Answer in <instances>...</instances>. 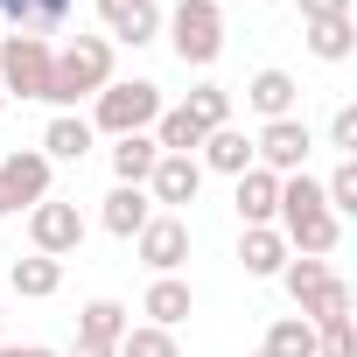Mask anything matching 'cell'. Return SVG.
Masks as SVG:
<instances>
[{"instance_id": "4316f807", "label": "cell", "mask_w": 357, "mask_h": 357, "mask_svg": "<svg viewBox=\"0 0 357 357\" xmlns=\"http://www.w3.org/2000/svg\"><path fill=\"white\" fill-rule=\"evenodd\" d=\"M183 105H190V119H197L204 133H218V126H231V91H225V84H197V91H190Z\"/></svg>"}, {"instance_id": "603a6c76", "label": "cell", "mask_w": 357, "mask_h": 357, "mask_svg": "<svg viewBox=\"0 0 357 357\" xmlns=\"http://www.w3.org/2000/svg\"><path fill=\"white\" fill-rule=\"evenodd\" d=\"M147 133H154L161 154H197V147H204V126L190 119V105H161V119H154Z\"/></svg>"}, {"instance_id": "8992f818", "label": "cell", "mask_w": 357, "mask_h": 357, "mask_svg": "<svg viewBox=\"0 0 357 357\" xmlns=\"http://www.w3.org/2000/svg\"><path fill=\"white\" fill-rule=\"evenodd\" d=\"M50 154L43 147H15L8 161H0V211H36L50 197Z\"/></svg>"}, {"instance_id": "e575fe53", "label": "cell", "mask_w": 357, "mask_h": 357, "mask_svg": "<svg viewBox=\"0 0 357 357\" xmlns=\"http://www.w3.org/2000/svg\"><path fill=\"white\" fill-rule=\"evenodd\" d=\"M0 112H8V91H0Z\"/></svg>"}, {"instance_id": "83f0119b", "label": "cell", "mask_w": 357, "mask_h": 357, "mask_svg": "<svg viewBox=\"0 0 357 357\" xmlns=\"http://www.w3.org/2000/svg\"><path fill=\"white\" fill-rule=\"evenodd\" d=\"M322 204L329 218H357V161H336V175L322 183Z\"/></svg>"}, {"instance_id": "ba28073f", "label": "cell", "mask_w": 357, "mask_h": 357, "mask_svg": "<svg viewBox=\"0 0 357 357\" xmlns=\"http://www.w3.org/2000/svg\"><path fill=\"white\" fill-rule=\"evenodd\" d=\"M29 245H36L43 259H70V252L84 245V218H77V204L43 197V204L29 211Z\"/></svg>"}, {"instance_id": "f1b7e54d", "label": "cell", "mask_w": 357, "mask_h": 357, "mask_svg": "<svg viewBox=\"0 0 357 357\" xmlns=\"http://www.w3.org/2000/svg\"><path fill=\"white\" fill-rule=\"evenodd\" d=\"M322 273H329V259H301V252H287V266H280V287H287V294L301 301V294H308V287H315Z\"/></svg>"}, {"instance_id": "2e32d148", "label": "cell", "mask_w": 357, "mask_h": 357, "mask_svg": "<svg viewBox=\"0 0 357 357\" xmlns=\"http://www.w3.org/2000/svg\"><path fill=\"white\" fill-rule=\"evenodd\" d=\"M238 266H245L252 280H280V266H287V238H280L273 225H245V238H238Z\"/></svg>"}, {"instance_id": "1f68e13d", "label": "cell", "mask_w": 357, "mask_h": 357, "mask_svg": "<svg viewBox=\"0 0 357 357\" xmlns=\"http://www.w3.org/2000/svg\"><path fill=\"white\" fill-rule=\"evenodd\" d=\"M350 15V0H301V22H336Z\"/></svg>"}, {"instance_id": "8fae6325", "label": "cell", "mask_w": 357, "mask_h": 357, "mask_svg": "<svg viewBox=\"0 0 357 357\" xmlns=\"http://www.w3.org/2000/svg\"><path fill=\"white\" fill-rule=\"evenodd\" d=\"M77 15V0H0V22H8V36H63Z\"/></svg>"}, {"instance_id": "4dcf8cb0", "label": "cell", "mask_w": 357, "mask_h": 357, "mask_svg": "<svg viewBox=\"0 0 357 357\" xmlns=\"http://www.w3.org/2000/svg\"><path fill=\"white\" fill-rule=\"evenodd\" d=\"M329 147H336L343 161H357V105H336V112H329Z\"/></svg>"}, {"instance_id": "cb8c5ba5", "label": "cell", "mask_w": 357, "mask_h": 357, "mask_svg": "<svg viewBox=\"0 0 357 357\" xmlns=\"http://www.w3.org/2000/svg\"><path fill=\"white\" fill-rule=\"evenodd\" d=\"M308 50H315L322 63H350V50H357V22H350V15H336V22H308Z\"/></svg>"}, {"instance_id": "7a4b0ae2", "label": "cell", "mask_w": 357, "mask_h": 357, "mask_svg": "<svg viewBox=\"0 0 357 357\" xmlns=\"http://www.w3.org/2000/svg\"><path fill=\"white\" fill-rule=\"evenodd\" d=\"M154 119H161V84H154V77H112V84L91 98V133L126 140V133H147Z\"/></svg>"}, {"instance_id": "e0dca14e", "label": "cell", "mask_w": 357, "mask_h": 357, "mask_svg": "<svg viewBox=\"0 0 357 357\" xmlns=\"http://www.w3.org/2000/svg\"><path fill=\"white\" fill-rule=\"evenodd\" d=\"M91 147H98V133H91L84 112H56V119L43 126V154H50V161H84Z\"/></svg>"}, {"instance_id": "277c9868", "label": "cell", "mask_w": 357, "mask_h": 357, "mask_svg": "<svg viewBox=\"0 0 357 357\" xmlns=\"http://www.w3.org/2000/svg\"><path fill=\"white\" fill-rule=\"evenodd\" d=\"M50 70H56V43H43V36H0V91H8V98H43L50 105Z\"/></svg>"}, {"instance_id": "d6986e66", "label": "cell", "mask_w": 357, "mask_h": 357, "mask_svg": "<svg viewBox=\"0 0 357 357\" xmlns=\"http://www.w3.org/2000/svg\"><path fill=\"white\" fill-rule=\"evenodd\" d=\"M126 329H133V322H126V308H119L112 294H98V301L77 308V343H105V350H119Z\"/></svg>"}, {"instance_id": "8d00e7d4", "label": "cell", "mask_w": 357, "mask_h": 357, "mask_svg": "<svg viewBox=\"0 0 357 357\" xmlns=\"http://www.w3.org/2000/svg\"><path fill=\"white\" fill-rule=\"evenodd\" d=\"M0 218H8V211H0Z\"/></svg>"}, {"instance_id": "d590c367", "label": "cell", "mask_w": 357, "mask_h": 357, "mask_svg": "<svg viewBox=\"0 0 357 357\" xmlns=\"http://www.w3.org/2000/svg\"><path fill=\"white\" fill-rule=\"evenodd\" d=\"M252 357H266V350H252Z\"/></svg>"}, {"instance_id": "f546056e", "label": "cell", "mask_w": 357, "mask_h": 357, "mask_svg": "<svg viewBox=\"0 0 357 357\" xmlns=\"http://www.w3.org/2000/svg\"><path fill=\"white\" fill-rule=\"evenodd\" d=\"M315 357H357V329L350 322H315Z\"/></svg>"}, {"instance_id": "4fadbf2b", "label": "cell", "mask_w": 357, "mask_h": 357, "mask_svg": "<svg viewBox=\"0 0 357 357\" xmlns=\"http://www.w3.org/2000/svg\"><path fill=\"white\" fill-rule=\"evenodd\" d=\"M190 308H197V287H190L183 273H154V280H147V294H140V315H147L154 329L190 322Z\"/></svg>"}, {"instance_id": "9a60e30c", "label": "cell", "mask_w": 357, "mask_h": 357, "mask_svg": "<svg viewBox=\"0 0 357 357\" xmlns=\"http://www.w3.org/2000/svg\"><path fill=\"white\" fill-rule=\"evenodd\" d=\"M231 204H238V225H273V211H280V175L252 161V168L238 175V190H231Z\"/></svg>"}, {"instance_id": "7c38bea8", "label": "cell", "mask_w": 357, "mask_h": 357, "mask_svg": "<svg viewBox=\"0 0 357 357\" xmlns=\"http://www.w3.org/2000/svg\"><path fill=\"white\" fill-rule=\"evenodd\" d=\"M245 105L259 112V126H266V119H294V105H301V84H294V70H280V63L252 70V77H245Z\"/></svg>"}, {"instance_id": "5bb4252c", "label": "cell", "mask_w": 357, "mask_h": 357, "mask_svg": "<svg viewBox=\"0 0 357 357\" xmlns=\"http://www.w3.org/2000/svg\"><path fill=\"white\" fill-rule=\"evenodd\" d=\"M197 168L204 175H238L252 168V133H238V126H218V133H204V147H197Z\"/></svg>"}, {"instance_id": "7402d4cb", "label": "cell", "mask_w": 357, "mask_h": 357, "mask_svg": "<svg viewBox=\"0 0 357 357\" xmlns=\"http://www.w3.org/2000/svg\"><path fill=\"white\" fill-rule=\"evenodd\" d=\"M154 161H161L154 133H126V140H112V175H119V183L147 190V175H154Z\"/></svg>"}, {"instance_id": "52a82bcc", "label": "cell", "mask_w": 357, "mask_h": 357, "mask_svg": "<svg viewBox=\"0 0 357 357\" xmlns=\"http://www.w3.org/2000/svg\"><path fill=\"white\" fill-rule=\"evenodd\" d=\"M308 147H315L308 119H266V126L252 133V161L273 168V175H301V168H308Z\"/></svg>"}, {"instance_id": "44dd1931", "label": "cell", "mask_w": 357, "mask_h": 357, "mask_svg": "<svg viewBox=\"0 0 357 357\" xmlns=\"http://www.w3.org/2000/svg\"><path fill=\"white\" fill-rule=\"evenodd\" d=\"M294 308H301V322H350V280L343 273H322Z\"/></svg>"}, {"instance_id": "484cf974", "label": "cell", "mask_w": 357, "mask_h": 357, "mask_svg": "<svg viewBox=\"0 0 357 357\" xmlns=\"http://www.w3.org/2000/svg\"><path fill=\"white\" fill-rule=\"evenodd\" d=\"M119 357H183V343H175V329H154V322H133L119 336Z\"/></svg>"}, {"instance_id": "ffe728a7", "label": "cell", "mask_w": 357, "mask_h": 357, "mask_svg": "<svg viewBox=\"0 0 357 357\" xmlns=\"http://www.w3.org/2000/svg\"><path fill=\"white\" fill-rule=\"evenodd\" d=\"M8 287H15L22 301H50V294L63 287V259H43V252H29V259H15V266H8Z\"/></svg>"}, {"instance_id": "5b68a950", "label": "cell", "mask_w": 357, "mask_h": 357, "mask_svg": "<svg viewBox=\"0 0 357 357\" xmlns=\"http://www.w3.org/2000/svg\"><path fill=\"white\" fill-rule=\"evenodd\" d=\"M133 252L147 273H183L190 266V225L175 218V211H154L140 231H133Z\"/></svg>"}, {"instance_id": "d6a6232c", "label": "cell", "mask_w": 357, "mask_h": 357, "mask_svg": "<svg viewBox=\"0 0 357 357\" xmlns=\"http://www.w3.org/2000/svg\"><path fill=\"white\" fill-rule=\"evenodd\" d=\"M0 357H63V350H50V343H0Z\"/></svg>"}, {"instance_id": "d4e9b609", "label": "cell", "mask_w": 357, "mask_h": 357, "mask_svg": "<svg viewBox=\"0 0 357 357\" xmlns=\"http://www.w3.org/2000/svg\"><path fill=\"white\" fill-rule=\"evenodd\" d=\"M266 357H315V322H301V315H280L273 329H266V343H259Z\"/></svg>"}, {"instance_id": "30bf717a", "label": "cell", "mask_w": 357, "mask_h": 357, "mask_svg": "<svg viewBox=\"0 0 357 357\" xmlns=\"http://www.w3.org/2000/svg\"><path fill=\"white\" fill-rule=\"evenodd\" d=\"M197 190H204L197 154H161L154 175H147V204L154 211H183V204H197Z\"/></svg>"}, {"instance_id": "9c48e42d", "label": "cell", "mask_w": 357, "mask_h": 357, "mask_svg": "<svg viewBox=\"0 0 357 357\" xmlns=\"http://www.w3.org/2000/svg\"><path fill=\"white\" fill-rule=\"evenodd\" d=\"M98 8V22H105V43L119 50V43H133V50H147L154 36H161V0H91Z\"/></svg>"}, {"instance_id": "74e56055", "label": "cell", "mask_w": 357, "mask_h": 357, "mask_svg": "<svg viewBox=\"0 0 357 357\" xmlns=\"http://www.w3.org/2000/svg\"><path fill=\"white\" fill-rule=\"evenodd\" d=\"M218 8H225V0H218Z\"/></svg>"}, {"instance_id": "836d02e7", "label": "cell", "mask_w": 357, "mask_h": 357, "mask_svg": "<svg viewBox=\"0 0 357 357\" xmlns=\"http://www.w3.org/2000/svg\"><path fill=\"white\" fill-rule=\"evenodd\" d=\"M70 357H119V350H105V343H70Z\"/></svg>"}, {"instance_id": "6da1fadb", "label": "cell", "mask_w": 357, "mask_h": 357, "mask_svg": "<svg viewBox=\"0 0 357 357\" xmlns=\"http://www.w3.org/2000/svg\"><path fill=\"white\" fill-rule=\"evenodd\" d=\"M112 70H119V50L105 36H70L56 50V70H50V105L56 112H77L84 98H98L112 84Z\"/></svg>"}, {"instance_id": "ac0fdd59", "label": "cell", "mask_w": 357, "mask_h": 357, "mask_svg": "<svg viewBox=\"0 0 357 357\" xmlns=\"http://www.w3.org/2000/svg\"><path fill=\"white\" fill-rule=\"evenodd\" d=\"M154 218V204H147V190H133V183H112V197H105V211H98V225L112 231V238H133L140 225Z\"/></svg>"}, {"instance_id": "3957f363", "label": "cell", "mask_w": 357, "mask_h": 357, "mask_svg": "<svg viewBox=\"0 0 357 357\" xmlns=\"http://www.w3.org/2000/svg\"><path fill=\"white\" fill-rule=\"evenodd\" d=\"M161 29H168V50L190 70H211L225 56V8L218 0H175V15H161Z\"/></svg>"}]
</instances>
